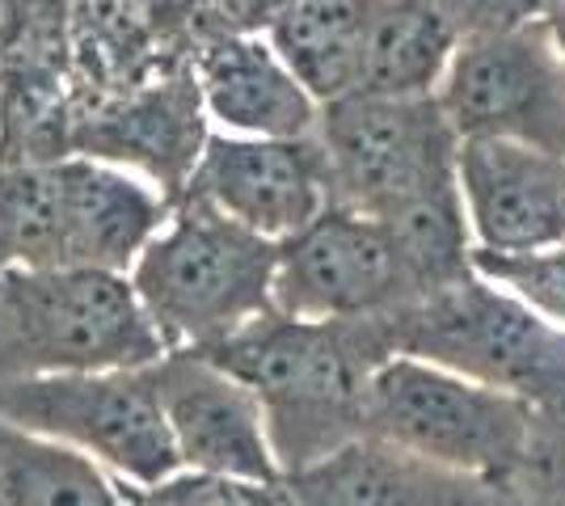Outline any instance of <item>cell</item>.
<instances>
[{"instance_id":"cell-7","label":"cell","mask_w":565,"mask_h":506,"mask_svg":"<svg viewBox=\"0 0 565 506\" xmlns=\"http://www.w3.org/2000/svg\"><path fill=\"white\" fill-rule=\"evenodd\" d=\"M0 418L94 456L136 489L182 469L148 367L9 380L0 385Z\"/></svg>"},{"instance_id":"cell-13","label":"cell","mask_w":565,"mask_h":506,"mask_svg":"<svg viewBox=\"0 0 565 506\" xmlns=\"http://www.w3.org/2000/svg\"><path fill=\"white\" fill-rule=\"evenodd\" d=\"M282 494L287 506H532L519 482L460 473L372 434L282 473Z\"/></svg>"},{"instance_id":"cell-17","label":"cell","mask_w":565,"mask_h":506,"mask_svg":"<svg viewBox=\"0 0 565 506\" xmlns=\"http://www.w3.org/2000/svg\"><path fill=\"white\" fill-rule=\"evenodd\" d=\"M0 506H136L94 456L0 418Z\"/></svg>"},{"instance_id":"cell-11","label":"cell","mask_w":565,"mask_h":506,"mask_svg":"<svg viewBox=\"0 0 565 506\" xmlns=\"http://www.w3.org/2000/svg\"><path fill=\"white\" fill-rule=\"evenodd\" d=\"M182 469L279 485L282 469L258 397L199 351H166L148 363Z\"/></svg>"},{"instance_id":"cell-18","label":"cell","mask_w":565,"mask_h":506,"mask_svg":"<svg viewBox=\"0 0 565 506\" xmlns=\"http://www.w3.org/2000/svg\"><path fill=\"white\" fill-rule=\"evenodd\" d=\"M456 47L460 34L430 0H380L359 94H435Z\"/></svg>"},{"instance_id":"cell-21","label":"cell","mask_w":565,"mask_h":506,"mask_svg":"<svg viewBox=\"0 0 565 506\" xmlns=\"http://www.w3.org/2000/svg\"><path fill=\"white\" fill-rule=\"evenodd\" d=\"M519 489L532 506H565V406L536 410L532 448L519 473Z\"/></svg>"},{"instance_id":"cell-15","label":"cell","mask_w":565,"mask_h":506,"mask_svg":"<svg viewBox=\"0 0 565 506\" xmlns=\"http://www.w3.org/2000/svg\"><path fill=\"white\" fill-rule=\"evenodd\" d=\"M194 80L203 110L215 131L266 136V140H305L317 131L321 101L282 64L270 39L228 34L199 51Z\"/></svg>"},{"instance_id":"cell-4","label":"cell","mask_w":565,"mask_h":506,"mask_svg":"<svg viewBox=\"0 0 565 506\" xmlns=\"http://www.w3.org/2000/svg\"><path fill=\"white\" fill-rule=\"evenodd\" d=\"M166 355L115 270H0V385L60 372L148 367Z\"/></svg>"},{"instance_id":"cell-23","label":"cell","mask_w":565,"mask_h":506,"mask_svg":"<svg viewBox=\"0 0 565 506\" xmlns=\"http://www.w3.org/2000/svg\"><path fill=\"white\" fill-rule=\"evenodd\" d=\"M22 25H25L22 0H0V60H4V55H9L13 47H18V39H22Z\"/></svg>"},{"instance_id":"cell-24","label":"cell","mask_w":565,"mask_h":506,"mask_svg":"<svg viewBox=\"0 0 565 506\" xmlns=\"http://www.w3.org/2000/svg\"><path fill=\"white\" fill-rule=\"evenodd\" d=\"M544 30H548V39H553V47H557V55H562L565 64V0H548V9L541 13Z\"/></svg>"},{"instance_id":"cell-5","label":"cell","mask_w":565,"mask_h":506,"mask_svg":"<svg viewBox=\"0 0 565 506\" xmlns=\"http://www.w3.org/2000/svg\"><path fill=\"white\" fill-rule=\"evenodd\" d=\"M397 355L511 392L532 410L565 406V330L477 270L388 313Z\"/></svg>"},{"instance_id":"cell-2","label":"cell","mask_w":565,"mask_h":506,"mask_svg":"<svg viewBox=\"0 0 565 506\" xmlns=\"http://www.w3.org/2000/svg\"><path fill=\"white\" fill-rule=\"evenodd\" d=\"M279 249L182 194L127 279L166 351H212L275 309Z\"/></svg>"},{"instance_id":"cell-14","label":"cell","mask_w":565,"mask_h":506,"mask_svg":"<svg viewBox=\"0 0 565 506\" xmlns=\"http://www.w3.org/2000/svg\"><path fill=\"white\" fill-rule=\"evenodd\" d=\"M207 136L212 127L199 80L186 76L131 94L127 101L102 110L97 119H85L72 131V152L131 169L157 191L178 198L203 157Z\"/></svg>"},{"instance_id":"cell-22","label":"cell","mask_w":565,"mask_h":506,"mask_svg":"<svg viewBox=\"0 0 565 506\" xmlns=\"http://www.w3.org/2000/svg\"><path fill=\"white\" fill-rule=\"evenodd\" d=\"M430 4L448 18L451 30L460 34V43L507 34L515 25L536 22L548 9V0H430Z\"/></svg>"},{"instance_id":"cell-6","label":"cell","mask_w":565,"mask_h":506,"mask_svg":"<svg viewBox=\"0 0 565 506\" xmlns=\"http://www.w3.org/2000/svg\"><path fill=\"white\" fill-rule=\"evenodd\" d=\"M363 427L372 439L477 477L519 482L536 410L511 392L448 367L393 355L367 385Z\"/></svg>"},{"instance_id":"cell-3","label":"cell","mask_w":565,"mask_h":506,"mask_svg":"<svg viewBox=\"0 0 565 506\" xmlns=\"http://www.w3.org/2000/svg\"><path fill=\"white\" fill-rule=\"evenodd\" d=\"M317 144L330 169V203L372 219L460 207V136L435 94H347L321 106Z\"/></svg>"},{"instance_id":"cell-8","label":"cell","mask_w":565,"mask_h":506,"mask_svg":"<svg viewBox=\"0 0 565 506\" xmlns=\"http://www.w3.org/2000/svg\"><path fill=\"white\" fill-rule=\"evenodd\" d=\"M430 295L414 270L397 228L359 216L351 207H326L321 216L279 249L275 309L317 321L388 316Z\"/></svg>"},{"instance_id":"cell-20","label":"cell","mask_w":565,"mask_h":506,"mask_svg":"<svg viewBox=\"0 0 565 506\" xmlns=\"http://www.w3.org/2000/svg\"><path fill=\"white\" fill-rule=\"evenodd\" d=\"M136 506H287L279 485L245 482V477H220V473H194L178 469L173 477L136 489Z\"/></svg>"},{"instance_id":"cell-16","label":"cell","mask_w":565,"mask_h":506,"mask_svg":"<svg viewBox=\"0 0 565 506\" xmlns=\"http://www.w3.org/2000/svg\"><path fill=\"white\" fill-rule=\"evenodd\" d=\"M376 4L380 0H287L270 18V47L321 106L359 94Z\"/></svg>"},{"instance_id":"cell-10","label":"cell","mask_w":565,"mask_h":506,"mask_svg":"<svg viewBox=\"0 0 565 506\" xmlns=\"http://www.w3.org/2000/svg\"><path fill=\"white\" fill-rule=\"evenodd\" d=\"M182 194L282 245L330 207V169L317 136L266 140L212 131Z\"/></svg>"},{"instance_id":"cell-12","label":"cell","mask_w":565,"mask_h":506,"mask_svg":"<svg viewBox=\"0 0 565 506\" xmlns=\"http://www.w3.org/2000/svg\"><path fill=\"white\" fill-rule=\"evenodd\" d=\"M456 182L472 249L527 254L565 241V157L469 136L456 152Z\"/></svg>"},{"instance_id":"cell-25","label":"cell","mask_w":565,"mask_h":506,"mask_svg":"<svg viewBox=\"0 0 565 506\" xmlns=\"http://www.w3.org/2000/svg\"><path fill=\"white\" fill-rule=\"evenodd\" d=\"M0 165H4V110H0Z\"/></svg>"},{"instance_id":"cell-19","label":"cell","mask_w":565,"mask_h":506,"mask_svg":"<svg viewBox=\"0 0 565 506\" xmlns=\"http://www.w3.org/2000/svg\"><path fill=\"white\" fill-rule=\"evenodd\" d=\"M472 270L498 288L515 291L523 304L565 330V241L527 249V254H494L472 249Z\"/></svg>"},{"instance_id":"cell-1","label":"cell","mask_w":565,"mask_h":506,"mask_svg":"<svg viewBox=\"0 0 565 506\" xmlns=\"http://www.w3.org/2000/svg\"><path fill=\"white\" fill-rule=\"evenodd\" d=\"M199 355L258 397L275 460L296 473L367 434V385L397 346L388 316L317 321L270 309Z\"/></svg>"},{"instance_id":"cell-9","label":"cell","mask_w":565,"mask_h":506,"mask_svg":"<svg viewBox=\"0 0 565 506\" xmlns=\"http://www.w3.org/2000/svg\"><path fill=\"white\" fill-rule=\"evenodd\" d=\"M435 97L460 140L494 136L565 157V64L541 18L460 43Z\"/></svg>"}]
</instances>
